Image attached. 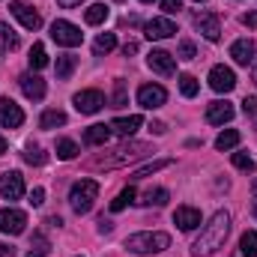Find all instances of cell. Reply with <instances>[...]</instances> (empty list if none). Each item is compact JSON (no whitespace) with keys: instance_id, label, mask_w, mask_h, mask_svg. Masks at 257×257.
Here are the masks:
<instances>
[{"instance_id":"7c38bea8","label":"cell","mask_w":257,"mask_h":257,"mask_svg":"<svg viewBox=\"0 0 257 257\" xmlns=\"http://www.w3.org/2000/svg\"><path fill=\"white\" fill-rule=\"evenodd\" d=\"M75 108H78L81 114H99V111L105 108V96H102L99 90H81V93L75 96Z\"/></svg>"},{"instance_id":"7402d4cb","label":"cell","mask_w":257,"mask_h":257,"mask_svg":"<svg viewBox=\"0 0 257 257\" xmlns=\"http://www.w3.org/2000/svg\"><path fill=\"white\" fill-rule=\"evenodd\" d=\"M75 66H78V57H75V54H60V57H57V78L66 81V78L75 72Z\"/></svg>"},{"instance_id":"8992f818","label":"cell","mask_w":257,"mask_h":257,"mask_svg":"<svg viewBox=\"0 0 257 257\" xmlns=\"http://www.w3.org/2000/svg\"><path fill=\"white\" fill-rule=\"evenodd\" d=\"M24 227H27V215L21 209H15V206L0 209V233L18 236V233H24Z\"/></svg>"},{"instance_id":"ac0fdd59","label":"cell","mask_w":257,"mask_h":257,"mask_svg":"<svg viewBox=\"0 0 257 257\" xmlns=\"http://www.w3.org/2000/svg\"><path fill=\"white\" fill-rule=\"evenodd\" d=\"M174 224H180V230H194V227L200 224V212H197L194 206H177Z\"/></svg>"},{"instance_id":"d4e9b609","label":"cell","mask_w":257,"mask_h":257,"mask_svg":"<svg viewBox=\"0 0 257 257\" xmlns=\"http://www.w3.org/2000/svg\"><path fill=\"white\" fill-rule=\"evenodd\" d=\"M39 126H42V128H57V126H66V114H63V111H57V108H51V111H45V114H42Z\"/></svg>"},{"instance_id":"4fadbf2b","label":"cell","mask_w":257,"mask_h":257,"mask_svg":"<svg viewBox=\"0 0 257 257\" xmlns=\"http://www.w3.org/2000/svg\"><path fill=\"white\" fill-rule=\"evenodd\" d=\"M24 123V111L12 102V99H0V126L3 128H18Z\"/></svg>"},{"instance_id":"f907efd6","label":"cell","mask_w":257,"mask_h":257,"mask_svg":"<svg viewBox=\"0 0 257 257\" xmlns=\"http://www.w3.org/2000/svg\"><path fill=\"white\" fill-rule=\"evenodd\" d=\"M251 194H254V200H257V180L251 183Z\"/></svg>"},{"instance_id":"e0dca14e","label":"cell","mask_w":257,"mask_h":257,"mask_svg":"<svg viewBox=\"0 0 257 257\" xmlns=\"http://www.w3.org/2000/svg\"><path fill=\"white\" fill-rule=\"evenodd\" d=\"M230 120H233V105H230V102H212V105L206 108V123L224 126V123H230Z\"/></svg>"},{"instance_id":"44dd1931","label":"cell","mask_w":257,"mask_h":257,"mask_svg":"<svg viewBox=\"0 0 257 257\" xmlns=\"http://www.w3.org/2000/svg\"><path fill=\"white\" fill-rule=\"evenodd\" d=\"M141 123H144V120H141L138 114H132V117H117V120L111 123V128H114L117 135H123V138H128V135H135V132L141 128Z\"/></svg>"},{"instance_id":"9c48e42d","label":"cell","mask_w":257,"mask_h":257,"mask_svg":"<svg viewBox=\"0 0 257 257\" xmlns=\"http://www.w3.org/2000/svg\"><path fill=\"white\" fill-rule=\"evenodd\" d=\"M0 194L6 200H21L24 197V177L18 171H6L0 174Z\"/></svg>"},{"instance_id":"ffe728a7","label":"cell","mask_w":257,"mask_h":257,"mask_svg":"<svg viewBox=\"0 0 257 257\" xmlns=\"http://www.w3.org/2000/svg\"><path fill=\"white\" fill-rule=\"evenodd\" d=\"M111 132H114L111 126H105V123H96V126H90L87 132H84V144H87V147H102V144H108Z\"/></svg>"},{"instance_id":"9f6ffc18","label":"cell","mask_w":257,"mask_h":257,"mask_svg":"<svg viewBox=\"0 0 257 257\" xmlns=\"http://www.w3.org/2000/svg\"><path fill=\"white\" fill-rule=\"evenodd\" d=\"M197 3H200V0H197Z\"/></svg>"},{"instance_id":"f35d334b","label":"cell","mask_w":257,"mask_h":257,"mask_svg":"<svg viewBox=\"0 0 257 257\" xmlns=\"http://www.w3.org/2000/svg\"><path fill=\"white\" fill-rule=\"evenodd\" d=\"M177 57H180V60H194V57H197V51H194V42L183 39V42H180V51H177Z\"/></svg>"},{"instance_id":"bcb514c9","label":"cell","mask_w":257,"mask_h":257,"mask_svg":"<svg viewBox=\"0 0 257 257\" xmlns=\"http://www.w3.org/2000/svg\"><path fill=\"white\" fill-rule=\"evenodd\" d=\"M135 51H138V42H126V45H123V54H135Z\"/></svg>"},{"instance_id":"4316f807","label":"cell","mask_w":257,"mask_h":257,"mask_svg":"<svg viewBox=\"0 0 257 257\" xmlns=\"http://www.w3.org/2000/svg\"><path fill=\"white\" fill-rule=\"evenodd\" d=\"M84 18H87V24H102V21L108 18V6H105V3H93V6L84 12Z\"/></svg>"},{"instance_id":"7a4b0ae2","label":"cell","mask_w":257,"mask_h":257,"mask_svg":"<svg viewBox=\"0 0 257 257\" xmlns=\"http://www.w3.org/2000/svg\"><path fill=\"white\" fill-rule=\"evenodd\" d=\"M227 233H230V215H227L224 209H218V212H215V215H212V218L203 224L200 236L194 239L192 254H194V257H209V254H215V251L224 245Z\"/></svg>"},{"instance_id":"8fae6325","label":"cell","mask_w":257,"mask_h":257,"mask_svg":"<svg viewBox=\"0 0 257 257\" xmlns=\"http://www.w3.org/2000/svg\"><path fill=\"white\" fill-rule=\"evenodd\" d=\"M209 87H212L215 93H230V90L236 87L233 69H227V66H212V72H209Z\"/></svg>"},{"instance_id":"603a6c76","label":"cell","mask_w":257,"mask_h":257,"mask_svg":"<svg viewBox=\"0 0 257 257\" xmlns=\"http://www.w3.org/2000/svg\"><path fill=\"white\" fill-rule=\"evenodd\" d=\"M114 48H117V36H114V33H99L96 42H93V51H96V54H108V51H114Z\"/></svg>"},{"instance_id":"f546056e","label":"cell","mask_w":257,"mask_h":257,"mask_svg":"<svg viewBox=\"0 0 257 257\" xmlns=\"http://www.w3.org/2000/svg\"><path fill=\"white\" fill-rule=\"evenodd\" d=\"M239 248H242V254L245 257H257V233L254 230H245V233H242Z\"/></svg>"},{"instance_id":"f5cc1de1","label":"cell","mask_w":257,"mask_h":257,"mask_svg":"<svg viewBox=\"0 0 257 257\" xmlns=\"http://www.w3.org/2000/svg\"><path fill=\"white\" fill-rule=\"evenodd\" d=\"M27 257H42V254H30V251H27Z\"/></svg>"},{"instance_id":"b9f144b4","label":"cell","mask_w":257,"mask_h":257,"mask_svg":"<svg viewBox=\"0 0 257 257\" xmlns=\"http://www.w3.org/2000/svg\"><path fill=\"white\" fill-rule=\"evenodd\" d=\"M30 203H33V206H42V203H45V189H33V192H30Z\"/></svg>"},{"instance_id":"6f0895ef","label":"cell","mask_w":257,"mask_h":257,"mask_svg":"<svg viewBox=\"0 0 257 257\" xmlns=\"http://www.w3.org/2000/svg\"><path fill=\"white\" fill-rule=\"evenodd\" d=\"M78 257H81V254H78Z\"/></svg>"},{"instance_id":"db71d44e","label":"cell","mask_w":257,"mask_h":257,"mask_svg":"<svg viewBox=\"0 0 257 257\" xmlns=\"http://www.w3.org/2000/svg\"><path fill=\"white\" fill-rule=\"evenodd\" d=\"M254 218H257V203H254Z\"/></svg>"},{"instance_id":"836d02e7","label":"cell","mask_w":257,"mask_h":257,"mask_svg":"<svg viewBox=\"0 0 257 257\" xmlns=\"http://www.w3.org/2000/svg\"><path fill=\"white\" fill-rule=\"evenodd\" d=\"M180 90H183L186 99L197 96V78H194V75H183V78H180Z\"/></svg>"},{"instance_id":"6da1fadb","label":"cell","mask_w":257,"mask_h":257,"mask_svg":"<svg viewBox=\"0 0 257 257\" xmlns=\"http://www.w3.org/2000/svg\"><path fill=\"white\" fill-rule=\"evenodd\" d=\"M153 156V147L150 144H141V141H126L120 147H114L111 153H102V156H93L87 162L90 171H111V168H123V165H132L138 159H147Z\"/></svg>"},{"instance_id":"cb8c5ba5","label":"cell","mask_w":257,"mask_h":257,"mask_svg":"<svg viewBox=\"0 0 257 257\" xmlns=\"http://www.w3.org/2000/svg\"><path fill=\"white\" fill-rule=\"evenodd\" d=\"M236 144H239V132H236V128H227V132H221V135L215 138V150H221V153H224V150H233Z\"/></svg>"},{"instance_id":"4dcf8cb0","label":"cell","mask_w":257,"mask_h":257,"mask_svg":"<svg viewBox=\"0 0 257 257\" xmlns=\"http://www.w3.org/2000/svg\"><path fill=\"white\" fill-rule=\"evenodd\" d=\"M0 45L9 48V51L18 48V36H15V30H12L9 24H3V21H0Z\"/></svg>"},{"instance_id":"e575fe53","label":"cell","mask_w":257,"mask_h":257,"mask_svg":"<svg viewBox=\"0 0 257 257\" xmlns=\"http://www.w3.org/2000/svg\"><path fill=\"white\" fill-rule=\"evenodd\" d=\"M45 159H48V156H45L39 147H33V144H30L27 153H24V162H27V165H45Z\"/></svg>"},{"instance_id":"60d3db41","label":"cell","mask_w":257,"mask_h":257,"mask_svg":"<svg viewBox=\"0 0 257 257\" xmlns=\"http://www.w3.org/2000/svg\"><path fill=\"white\" fill-rule=\"evenodd\" d=\"M242 111H245V117H257V99L254 96H248V99L242 102Z\"/></svg>"},{"instance_id":"7dc6e473","label":"cell","mask_w":257,"mask_h":257,"mask_svg":"<svg viewBox=\"0 0 257 257\" xmlns=\"http://www.w3.org/2000/svg\"><path fill=\"white\" fill-rule=\"evenodd\" d=\"M57 3H60V6H63V9H75V6H78V3H81V0H57Z\"/></svg>"},{"instance_id":"2e32d148","label":"cell","mask_w":257,"mask_h":257,"mask_svg":"<svg viewBox=\"0 0 257 257\" xmlns=\"http://www.w3.org/2000/svg\"><path fill=\"white\" fill-rule=\"evenodd\" d=\"M147 63H150L153 72H159V75H174V72H177V60H174V54H168V51H150Z\"/></svg>"},{"instance_id":"681fc988","label":"cell","mask_w":257,"mask_h":257,"mask_svg":"<svg viewBox=\"0 0 257 257\" xmlns=\"http://www.w3.org/2000/svg\"><path fill=\"white\" fill-rule=\"evenodd\" d=\"M6 153V138H0V156Z\"/></svg>"},{"instance_id":"277c9868","label":"cell","mask_w":257,"mask_h":257,"mask_svg":"<svg viewBox=\"0 0 257 257\" xmlns=\"http://www.w3.org/2000/svg\"><path fill=\"white\" fill-rule=\"evenodd\" d=\"M96 197H99V183L96 180H78L72 186V192H69V203H72V209L78 215H84V212L93 209V200Z\"/></svg>"},{"instance_id":"7bdbcfd3","label":"cell","mask_w":257,"mask_h":257,"mask_svg":"<svg viewBox=\"0 0 257 257\" xmlns=\"http://www.w3.org/2000/svg\"><path fill=\"white\" fill-rule=\"evenodd\" d=\"M242 24L245 27H257V12H245L242 15Z\"/></svg>"},{"instance_id":"52a82bcc","label":"cell","mask_w":257,"mask_h":257,"mask_svg":"<svg viewBox=\"0 0 257 257\" xmlns=\"http://www.w3.org/2000/svg\"><path fill=\"white\" fill-rule=\"evenodd\" d=\"M165 102H168V90H165L162 84H144V87L138 90V105L147 108V111L162 108Z\"/></svg>"},{"instance_id":"816d5d0a","label":"cell","mask_w":257,"mask_h":257,"mask_svg":"<svg viewBox=\"0 0 257 257\" xmlns=\"http://www.w3.org/2000/svg\"><path fill=\"white\" fill-rule=\"evenodd\" d=\"M251 81H254V84H257V66H254V69H251Z\"/></svg>"},{"instance_id":"ab89813d","label":"cell","mask_w":257,"mask_h":257,"mask_svg":"<svg viewBox=\"0 0 257 257\" xmlns=\"http://www.w3.org/2000/svg\"><path fill=\"white\" fill-rule=\"evenodd\" d=\"M162 9H165L168 15H177V12L183 9V0H162Z\"/></svg>"},{"instance_id":"74e56055","label":"cell","mask_w":257,"mask_h":257,"mask_svg":"<svg viewBox=\"0 0 257 257\" xmlns=\"http://www.w3.org/2000/svg\"><path fill=\"white\" fill-rule=\"evenodd\" d=\"M171 165V159H162V162H153V165H147L144 171H138L135 174V180H141V177H150V174H156V171H162V168H168Z\"/></svg>"},{"instance_id":"8d00e7d4","label":"cell","mask_w":257,"mask_h":257,"mask_svg":"<svg viewBox=\"0 0 257 257\" xmlns=\"http://www.w3.org/2000/svg\"><path fill=\"white\" fill-rule=\"evenodd\" d=\"M233 165H236L239 171H248V174L254 171V159H251L248 153H233Z\"/></svg>"},{"instance_id":"9a60e30c","label":"cell","mask_w":257,"mask_h":257,"mask_svg":"<svg viewBox=\"0 0 257 257\" xmlns=\"http://www.w3.org/2000/svg\"><path fill=\"white\" fill-rule=\"evenodd\" d=\"M144 33H147V39H168L177 33V24L171 18H153V21H147Z\"/></svg>"},{"instance_id":"ba28073f","label":"cell","mask_w":257,"mask_h":257,"mask_svg":"<svg viewBox=\"0 0 257 257\" xmlns=\"http://www.w3.org/2000/svg\"><path fill=\"white\" fill-rule=\"evenodd\" d=\"M9 12H12L27 30H39V27H42V15H39L33 6H27L24 0H12V3H9Z\"/></svg>"},{"instance_id":"ee69618b","label":"cell","mask_w":257,"mask_h":257,"mask_svg":"<svg viewBox=\"0 0 257 257\" xmlns=\"http://www.w3.org/2000/svg\"><path fill=\"white\" fill-rule=\"evenodd\" d=\"M111 230H114V224L108 218H99V233H111Z\"/></svg>"},{"instance_id":"d6a6232c","label":"cell","mask_w":257,"mask_h":257,"mask_svg":"<svg viewBox=\"0 0 257 257\" xmlns=\"http://www.w3.org/2000/svg\"><path fill=\"white\" fill-rule=\"evenodd\" d=\"M126 99H128V93H126V81H123V78H117V81H114V96H111V108H123V105H126Z\"/></svg>"},{"instance_id":"1f68e13d","label":"cell","mask_w":257,"mask_h":257,"mask_svg":"<svg viewBox=\"0 0 257 257\" xmlns=\"http://www.w3.org/2000/svg\"><path fill=\"white\" fill-rule=\"evenodd\" d=\"M141 203H147V206H165L168 203V189H150V192L144 194Z\"/></svg>"},{"instance_id":"11a10c76","label":"cell","mask_w":257,"mask_h":257,"mask_svg":"<svg viewBox=\"0 0 257 257\" xmlns=\"http://www.w3.org/2000/svg\"><path fill=\"white\" fill-rule=\"evenodd\" d=\"M141 3H153V0H141Z\"/></svg>"},{"instance_id":"83f0119b","label":"cell","mask_w":257,"mask_h":257,"mask_svg":"<svg viewBox=\"0 0 257 257\" xmlns=\"http://www.w3.org/2000/svg\"><path fill=\"white\" fill-rule=\"evenodd\" d=\"M30 69H42V66H48V54H45V45L42 42H36L33 48H30Z\"/></svg>"},{"instance_id":"d6986e66","label":"cell","mask_w":257,"mask_h":257,"mask_svg":"<svg viewBox=\"0 0 257 257\" xmlns=\"http://www.w3.org/2000/svg\"><path fill=\"white\" fill-rule=\"evenodd\" d=\"M230 57L239 66H248L254 60V42H251V39H236V42L230 45Z\"/></svg>"},{"instance_id":"30bf717a","label":"cell","mask_w":257,"mask_h":257,"mask_svg":"<svg viewBox=\"0 0 257 257\" xmlns=\"http://www.w3.org/2000/svg\"><path fill=\"white\" fill-rule=\"evenodd\" d=\"M194 27H197L209 42H218V39H221V21H218L215 12H197V15H194Z\"/></svg>"},{"instance_id":"f6af8a7d","label":"cell","mask_w":257,"mask_h":257,"mask_svg":"<svg viewBox=\"0 0 257 257\" xmlns=\"http://www.w3.org/2000/svg\"><path fill=\"white\" fill-rule=\"evenodd\" d=\"M0 257H15V248H12V245H3V242H0Z\"/></svg>"},{"instance_id":"d590c367","label":"cell","mask_w":257,"mask_h":257,"mask_svg":"<svg viewBox=\"0 0 257 257\" xmlns=\"http://www.w3.org/2000/svg\"><path fill=\"white\" fill-rule=\"evenodd\" d=\"M48 248H51V245H48V239H45V236H42V233H33V242H30V254H48Z\"/></svg>"},{"instance_id":"5bb4252c","label":"cell","mask_w":257,"mask_h":257,"mask_svg":"<svg viewBox=\"0 0 257 257\" xmlns=\"http://www.w3.org/2000/svg\"><path fill=\"white\" fill-rule=\"evenodd\" d=\"M18 84H21V93H24L27 99H33V102L45 99V81H42L39 75L27 72V75H21V78H18Z\"/></svg>"},{"instance_id":"484cf974","label":"cell","mask_w":257,"mask_h":257,"mask_svg":"<svg viewBox=\"0 0 257 257\" xmlns=\"http://www.w3.org/2000/svg\"><path fill=\"white\" fill-rule=\"evenodd\" d=\"M135 186H128V189H123V192L117 194V197H114V200H111V212H120V209H126L128 203H132V200H135Z\"/></svg>"},{"instance_id":"c3c4849f","label":"cell","mask_w":257,"mask_h":257,"mask_svg":"<svg viewBox=\"0 0 257 257\" xmlns=\"http://www.w3.org/2000/svg\"><path fill=\"white\" fill-rule=\"evenodd\" d=\"M153 132H156V135H165L168 128H165V123H153Z\"/></svg>"},{"instance_id":"f1b7e54d","label":"cell","mask_w":257,"mask_h":257,"mask_svg":"<svg viewBox=\"0 0 257 257\" xmlns=\"http://www.w3.org/2000/svg\"><path fill=\"white\" fill-rule=\"evenodd\" d=\"M75 156H78V144L69 141V138H60V141H57V159L69 162V159H75Z\"/></svg>"},{"instance_id":"3957f363","label":"cell","mask_w":257,"mask_h":257,"mask_svg":"<svg viewBox=\"0 0 257 257\" xmlns=\"http://www.w3.org/2000/svg\"><path fill=\"white\" fill-rule=\"evenodd\" d=\"M168 245H171V236L159 230H144L126 239V248L132 254H156V251H165Z\"/></svg>"},{"instance_id":"5b68a950","label":"cell","mask_w":257,"mask_h":257,"mask_svg":"<svg viewBox=\"0 0 257 257\" xmlns=\"http://www.w3.org/2000/svg\"><path fill=\"white\" fill-rule=\"evenodd\" d=\"M51 39H54L57 45L75 48V45L84 42V33H81L75 24H69V21H54V24H51Z\"/></svg>"}]
</instances>
